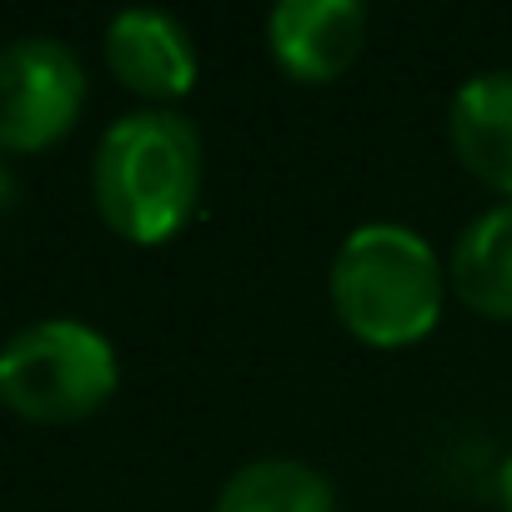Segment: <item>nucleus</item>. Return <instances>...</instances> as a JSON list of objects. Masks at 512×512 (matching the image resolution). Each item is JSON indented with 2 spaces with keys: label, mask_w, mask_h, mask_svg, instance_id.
<instances>
[{
  "label": "nucleus",
  "mask_w": 512,
  "mask_h": 512,
  "mask_svg": "<svg viewBox=\"0 0 512 512\" xmlns=\"http://www.w3.org/2000/svg\"><path fill=\"white\" fill-rule=\"evenodd\" d=\"M16 196H21V181H16L11 161L0 156V211H11V206H16Z\"/></svg>",
  "instance_id": "nucleus-10"
},
{
  "label": "nucleus",
  "mask_w": 512,
  "mask_h": 512,
  "mask_svg": "<svg viewBox=\"0 0 512 512\" xmlns=\"http://www.w3.org/2000/svg\"><path fill=\"white\" fill-rule=\"evenodd\" d=\"M497 497H502V512H512V452H507V462L497 472Z\"/></svg>",
  "instance_id": "nucleus-11"
},
{
  "label": "nucleus",
  "mask_w": 512,
  "mask_h": 512,
  "mask_svg": "<svg viewBox=\"0 0 512 512\" xmlns=\"http://www.w3.org/2000/svg\"><path fill=\"white\" fill-rule=\"evenodd\" d=\"M447 282L467 312L487 322H512V201L477 211L447 256Z\"/></svg>",
  "instance_id": "nucleus-8"
},
{
  "label": "nucleus",
  "mask_w": 512,
  "mask_h": 512,
  "mask_svg": "<svg viewBox=\"0 0 512 512\" xmlns=\"http://www.w3.org/2000/svg\"><path fill=\"white\" fill-rule=\"evenodd\" d=\"M91 196L101 221L136 241H171L201 201V136L171 106L126 111L106 126L91 161Z\"/></svg>",
  "instance_id": "nucleus-1"
},
{
  "label": "nucleus",
  "mask_w": 512,
  "mask_h": 512,
  "mask_svg": "<svg viewBox=\"0 0 512 512\" xmlns=\"http://www.w3.org/2000/svg\"><path fill=\"white\" fill-rule=\"evenodd\" d=\"M447 136L467 176L512 201V71H482L462 81L447 106Z\"/></svg>",
  "instance_id": "nucleus-7"
},
{
  "label": "nucleus",
  "mask_w": 512,
  "mask_h": 512,
  "mask_svg": "<svg viewBox=\"0 0 512 512\" xmlns=\"http://www.w3.org/2000/svg\"><path fill=\"white\" fill-rule=\"evenodd\" d=\"M121 382L116 347L76 317H46L0 347V402L31 422H76L111 402Z\"/></svg>",
  "instance_id": "nucleus-3"
},
{
  "label": "nucleus",
  "mask_w": 512,
  "mask_h": 512,
  "mask_svg": "<svg viewBox=\"0 0 512 512\" xmlns=\"http://www.w3.org/2000/svg\"><path fill=\"white\" fill-rule=\"evenodd\" d=\"M86 106V66L56 36H21L0 46V151L56 146Z\"/></svg>",
  "instance_id": "nucleus-4"
},
{
  "label": "nucleus",
  "mask_w": 512,
  "mask_h": 512,
  "mask_svg": "<svg viewBox=\"0 0 512 512\" xmlns=\"http://www.w3.org/2000/svg\"><path fill=\"white\" fill-rule=\"evenodd\" d=\"M447 267L422 231L402 221H367L347 231L332 256V312L367 347H412L437 332L447 307Z\"/></svg>",
  "instance_id": "nucleus-2"
},
{
  "label": "nucleus",
  "mask_w": 512,
  "mask_h": 512,
  "mask_svg": "<svg viewBox=\"0 0 512 512\" xmlns=\"http://www.w3.org/2000/svg\"><path fill=\"white\" fill-rule=\"evenodd\" d=\"M211 512H337V492L312 462L256 457L221 482Z\"/></svg>",
  "instance_id": "nucleus-9"
},
{
  "label": "nucleus",
  "mask_w": 512,
  "mask_h": 512,
  "mask_svg": "<svg viewBox=\"0 0 512 512\" xmlns=\"http://www.w3.org/2000/svg\"><path fill=\"white\" fill-rule=\"evenodd\" d=\"M106 66L116 71V81L136 96H146L151 106L181 101L196 86V46L191 31L166 16V11H121L106 26Z\"/></svg>",
  "instance_id": "nucleus-6"
},
{
  "label": "nucleus",
  "mask_w": 512,
  "mask_h": 512,
  "mask_svg": "<svg viewBox=\"0 0 512 512\" xmlns=\"http://www.w3.org/2000/svg\"><path fill=\"white\" fill-rule=\"evenodd\" d=\"M367 46V11L357 0H282L267 11V51L297 86H327L352 71Z\"/></svg>",
  "instance_id": "nucleus-5"
}]
</instances>
